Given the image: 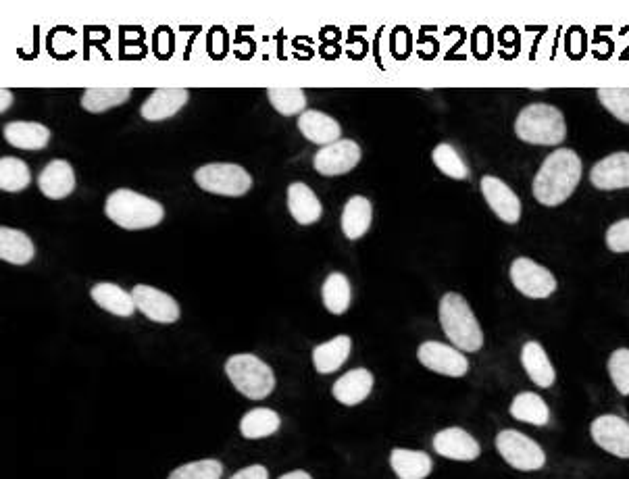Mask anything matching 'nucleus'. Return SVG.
<instances>
[{
    "instance_id": "obj_25",
    "label": "nucleus",
    "mask_w": 629,
    "mask_h": 479,
    "mask_svg": "<svg viewBox=\"0 0 629 479\" xmlns=\"http://www.w3.org/2000/svg\"><path fill=\"white\" fill-rule=\"evenodd\" d=\"M373 219L371 203L365 196H352L342 211V232L348 240H359L367 234Z\"/></svg>"
},
{
    "instance_id": "obj_27",
    "label": "nucleus",
    "mask_w": 629,
    "mask_h": 479,
    "mask_svg": "<svg viewBox=\"0 0 629 479\" xmlns=\"http://www.w3.org/2000/svg\"><path fill=\"white\" fill-rule=\"evenodd\" d=\"M352 342L348 336H336L330 342H323L313 350V365L319 373L327 375L338 371L350 357Z\"/></svg>"
},
{
    "instance_id": "obj_12",
    "label": "nucleus",
    "mask_w": 629,
    "mask_h": 479,
    "mask_svg": "<svg viewBox=\"0 0 629 479\" xmlns=\"http://www.w3.org/2000/svg\"><path fill=\"white\" fill-rule=\"evenodd\" d=\"M361 161V146L355 140H338L323 146L313 159L315 169L321 175H342L357 167Z\"/></svg>"
},
{
    "instance_id": "obj_6",
    "label": "nucleus",
    "mask_w": 629,
    "mask_h": 479,
    "mask_svg": "<svg viewBox=\"0 0 629 479\" xmlns=\"http://www.w3.org/2000/svg\"><path fill=\"white\" fill-rule=\"evenodd\" d=\"M196 184L217 196H244L253 188V178L246 169L234 163H211L196 169L194 173Z\"/></svg>"
},
{
    "instance_id": "obj_38",
    "label": "nucleus",
    "mask_w": 629,
    "mask_h": 479,
    "mask_svg": "<svg viewBox=\"0 0 629 479\" xmlns=\"http://www.w3.org/2000/svg\"><path fill=\"white\" fill-rule=\"evenodd\" d=\"M607 246L613 252H629V219L611 225L607 230Z\"/></svg>"
},
{
    "instance_id": "obj_7",
    "label": "nucleus",
    "mask_w": 629,
    "mask_h": 479,
    "mask_svg": "<svg viewBox=\"0 0 629 479\" xmlns=\"http://www.w3.org/2000/svg\"><path fill=\"white\" fill-rule=\"evenodd\" d=\"M496 448L500 457L517 471H538L546 465L542 446L517 430H502L496 436Z\"/></svg>"
},
{
    "instance_id": "obj_20",
    "label": "nucleus",
    "mask_w": 629,
    "mask_h": 479,
    "mask_svg": "<svg viewBox=\"0 0 629 479\" xmlns=\"http://www.w3.org/2000/svg\"><path fill=\"white\" fill-rule=\"evenodd\" d=\"M373 390V375L367 369H352L334 384L332 394L346 407H355L363 402Z\"/></svg>"
},
{
    "instance_id": "obj_40",
    "label": "nucleus",
    "mask_w": 629,
    "mask_h": 479,
    "mask_svg": "<svg viewBox=\"0 0 629 479\" xmlns=\"http://www.w3.org/2000/svg\"><path fill=\"white\" fill-rule=\"evenodd\" d=\"M11 103H13V94L7 88L0 90V111L5 113L11 107Z\"/></svg>"
},
{
    "instance_id": "obj_39",
    "label": "nucleus",
    "mask_w": 629,
    "mask_h": 479,
    "mask_svg": "<svg viewBox=\"0 0 629 479\" xmlns=\"http://www.w3.org/2000/svg\"><path fill=\"white\" fill-rule=\"evenodd\" d=\"M230 479H269V473L263 465H250V467L234 473Z\"/></svg>"
},
{
    "instance_id": "obj_29",
    "label": "nucleus",
    "mask_w": 629,
    "mask_h": 479,
    "mask_svg": "<svg viewBox=\"0 0 629 479\" xmlns=\"http://www.w3.org/2000/svg\"><path fill=\"white\" fill-rule=\"evenodd\" d=\"M511 415L521 423H530L538 427L550 421V409L546 405V400L534 392L517 394L511 405Z\"/></svg>"
},
{
    "instance_id": "obj_18",
    "label": "nucleus",
    "mask_w": 629,
    "mask_h": 479,
    "mask_svg": "<svg viewBox=\"0 0 629 479\" xmlns=\"http://www.w3.org/2000/svg\"><path fill=\"white\" fill-rule=\"evenodd\" d=\"M298 130L309 142L319 146H330L340 140V123L321 111H305L298 117Z\"/></svg>"
},
{
    "instance_id": "obj_16",
    "label": "nucleus",
    "mask_w": 629,
    "mask_h": 479,
    "mask_svg": "<svg viewBox=\"0 0 629 479\" xmlns=\"http://www.w3.org/2000/svg\"><path fill=\"white\" fill-rule=\"evenodd\" d=\"M190 92L186 88H159L142 105V117L146 121H163L178 115L180 109L188 103Z\"/></svg>"
},
{
    "instance_id": "obj_4",
    "label": "nucleus",
    "mask_w": 629,
    "mask_h": 479,
    "mask_svg": "<svg viewBox=\"0 0 629 479\" xmlns=\"http://www.w3.org/2000/svg\"><path fill=\"white\" fill-rule=\"evenodd\" d=\"M515 134L527 144L559 146L567 136V123L557 107L536 103L519 113Z\"/></svg>"
},
{
    "instance_id": "obj_19",
    "label": "nucleus",
    "mask_w": 629,
    "mask_h": 479,
    "mask_svg": "<svg viewBox=\"0 0 629 479\" xmlns=\"http://www.w3.org/2000/svg\"><path fill=\"white\" fill-rule=\"evenodd\" d=\"M521 365L530 380L540 388H550L557 380V371L552 367L546 350L538 342H525L521 348Z\"/></svg>"
},
{
    "instance_id": "obj_22",
    "label": "nucleus",
    "mask_w": 629,
    "mask_h": 479,
    "mask_svg": "<svg viewBox=\"0 0 629 479\" xmlns=\"http://www.w3.org/2000/svg\"><path fill=\"white\" fill-rule=\"evenodd\" d=\"M390 467L398 479H425L432 473V459L427 452L394 448L390 455Z\"/></svg>"
},
{
    "instance_id": "obj_21",
    "label": "nucleus",
    "mask_w": 629,
    "mask_h": 479,
    "mask_svg": "<svg viewBox=\"0 0 629 479\" xmlns=\"http://www.w3.org/2000/svg\"><path fill=\"white\" fill-rule=\"evenodd\" d=\"M288 209H290V215L300 225H311V223L319 221V217L323 213V207L319 203V198L303 182L290 184V188H288Z\"/></svg>"
},
{
    "instance_id": "obj_41",
    "label": "nucleus",
    "mask_w": 629,
    "mask_h": 479,
    "mask_svg": "<svg viewBox=\"0 0 629 479\" xmlns=\"http://www.w3.org/2000/svg\"><path fill=\"white\" fill-rule=\"evenodd\" d=\"M280 479H313L307 471H290L286 475H282Z\"/></svg>"
},
{
    "instance_id": "obj_5",
    "label": "nucleus",
    "mask_w": 629,
    "mask_h": 479,
    "mask_svg": "<svg viewBox=\"0 0 629 479\" xmlns=\"http://www.w3.org/2000/svg\"><path fill=\"white\" fill-rule=\"evenodd\" d=\"M225 373H228L234 388L250 400H263L275 388V375L271 367L255 355L230 357L225 361Z\"/></svg>"
},
{
    "instance_id": "obj_14",
    "label": "nucleus",
    "mask_w": 629,
    "mask_h": 479,
    "mask_svg": "<svg viewBox=\"0 0 629 479\" xmlns=\"http://www.w3.org/2000/svg\"><path fill=\"white\" fill-rule=\"evenodd\" d=\"M482 194L490 209L505 223L513 225L521 219V200L502 180L486 175L482 178Z\"/></svg>"
},
{
    "instance_id": "obj_3",
    "label": "nucleus",
    "mask_w": 629,
    "mask_h": 479,
    "mask_svg": "<svg viewBox=\"0 0 629 479\" xmlns=\"http://www.w3.org/2000/svg\"><path fill=\"white\" fill-rule=\"evenodd\" d=\"M107 217L123 230H148L159 225L165 217V209L157 200L138 194L134 190H115L105 203Z\"/></svg>"
},
{
    "instance_id": "obj_2",
    "label": "nucleus",
    "mask_w": 629,
    "mask_h": 479,
    "mask_svg": "<svg viewBox=\"0 0 629 479\" xmlns=\"http://www.w3.org/2000/svg\"><path fill=\"white\" fill-rule=\"evenodd\" d=\"M440 323L452 346L463 352H477L484 346V332L480 321L475 319L469 302L457 294L448 292L440 300Z\"/></svg>"
},
{
    "instance_id": "obj_33",
    "label": "nucleus",
    "mask_w": 629,
    "mask_h": 479,
    "mask_svg": "<svg viewBox=\"0 0 629 479\" xmlns=\"http://www.w3.org/2000/svg\"><path fill=\"white\" fill-rule=\"evenodd\" d=\"M32 173L30 167L21 159L3 157L0 159V188L5 192H21L30 186Z\"/></svg>"
},
{
    "instance_id": "obj_36",
    "label": "nucleus",
    "mask_w": 629,
    "mask_h": 479,
    "mask_svg": "<svg viewBox=\"0 0 629 479\" xmlns=\"http://www.w3.org/2000/svg\"><path fill=\"white\" fill-rule=\"evenodd\" d=\"M598 100L613 117L629 123V88H600Z\"/></svg>"
},
{
    "instance_id": "obj_24",
    "label": "nucleus",
    "mask_w": 629,
    "mask_h": 479,
    "mask_svg": "<svg viewBox=\"0 0 629 479\" xmlns=\"http://www.w3.org/2000/svg\"><path fill=\"white\" fill-rule=\"evenodd\" d=\"M90 294L100 309H105L107 313H113L117 317H132L136 311L134 296L117 284L111 282L96 284Z\"/></svg>"
},
{
    "instance_id": "obj_15",
    "label": "nucleus",
    "mask_w": 629,
    "mask_h": 479,
    "mask_svg": "<svg viewBox=\"0 0 629 479\" xmlns=\"http://www.w3.org/2000/svg\"><path fill=\"white\" fill-rule=\"evenodd\" d=\"M590 182L598 190L629 188V153H615L598 161L590 171Z\"/></svg>"
},
{
    "instance_id": "obj_35",
    "label": "nucleus",
    "mask_w": 629,
    "mask_h": 479,
    "mask_svg": "<svg viewBox=\"0 0 629 479\" xmlns=\"http://www.w3.org/2000/svg\"><path fill=\"white\" fill-rule=\"evenodd\" d=\"M223 465L215 459H203L178 467L167 479H221Z\"/></svg>"
},
{
    "instance_id": "obj_28",
    "label": "nucleus",
    "mask_w": 629,
    "mask_h": 479,
    "mask_svg": "<svg viewBox=\"0 0 629 479\" xmlns=\"http://www.w3.org/2000/svg\"><path fill=\"white\" fill-rule=\"evenodd\" d=\"M282 419L273 409H253L240 421V434L246 440H261L280 430Z\"/></svg>"
},
{
    "instance_id": "obj_8",
    "label": "nucleus",
    "mask_w": 629,
    "mask_h": 479,
    "mask_svg": "<svg viewBox=\"0 0 629 479\" xmlns=\"http://www.w3.org/2000/svg\"><path fill=\"white\" fill-rule=\"evenodd\" d=\"M511 282L527 298H548L557 290V280L546 267L519 257L511 265Z\"/></svg>"
},
{
    "instance_id": "obj_30",
    "label": "nucleus",
    "mask_w": 629,
    "mask_h": 479,
    "mask_svg": "<svg viewBox=\"0 0 629 479\" xmlns=\"http://www.w3.org/2000/svg\"><path fill=\"white\" fill-rule=\"evenodd\" d=\"M321 298L325 309L334 313V315H342L348 311L350 300H352V290H350V282L344 273H330L325 277L323 288H321Z\"/></svg>"
},
{
    "instance_id": "obj_37",
    "label": "nucleus",
    "mask_w": 629,
    "mask_h": 479,
    "mask_svg": "<svg viewBox=\"0 0 629 479\" xmlns=\"http://www.w3.org/2000/svg\"><path fill=\"white\" fill-rule=\"evenodd\" d=\"M609 375L619 394L629 396V348L615 350L609 359Z\"/></svg>"
},
{
    "instance_id": "obj_1",
    "label": "nucleus",
    "mask_w": 629,
    "mask_h": 479,
    "mask_svg": "<svg viewBox=\"0 0 629 479\" xmlns=\"http://www.w3.org/2000/svg\"><path fill=\"white\" fill-rule=\"evenodd\" d=\"M582 180V159L571 148H557L534 178V196L544 207H559Z\"/></svg>"
},
{
    "instance_id": "obj_13",
    "label": "nucleus",
    "mask_w": 629,
    "mask_h": 479,
    "mask_svg": "<svg viewBox=\"0 0 629 479\" xmlns=\"http://www.w3.org/2000/svg\"><path fill=\"white\" fill-rule=\"evenodd\" d=\"M434 450L440 457L450 461H475L480 457V444L475 442L471 434H467L461 427H446L434 436Z\"/></svg>"
},
{
    "instance_id": "obj_34",
    "label": "nucleus",
    "mask_w": 629,
    "mask_h": 479,
    "mask_svg": "<svg viewBox=\"0 0 629 479\" xmlns=\"http://www.w3.org/2000/svg\"><path fill=\"white\" fill-rule=\"evenodd\" d=\"M432 159L436 163V167L448 175L452 180H467L469 178V167L467 163L461 159V155L455 150V146L450 144H438L432 153Z\"/></svg>"
},
{
    "instance_id": "obj_23",
    "label": "nucleus",
    "mask_w": 629,
    "mask_h": 479,
    "mask_svg": "<svg viewBox=\"0 0 629 479\" xmlns=\"http://www.w3.org/2000/svg\"><path fill=\"white\" fill-rule=\"evenodd\" d=\"M5 140L21 150H42L50 140V130L36 121H13L5 125Z\"/></svg>"
},
{
    "instance_id": "obj_17",
    "label": "nucleus",
    "mask_w": 629,
    "mask_h": 479,
    "mask_svg": "<svg viewBox=\"0 0 629 479\" xmlns=\"http://www.w3.org/2000/svg\"><path fill=\"white\" fill-rule=\"evenodd\" d=\"M38 186H40L42 194L48 198H53V200L67 198L75 190L73 167L63 159L50 161L40 173Z\"/></svg>"
},
{
    "instance_id": "obj_32",
    "label": "nucleus",
    "mask_w": 629,
    "mask_h": 479,
    "mask_svg": "<svg viewBox=\"0 0 629 479\" xmlns=\"http://www.w3.org/2000/svg\"><path fill=\"white\" fill-rule=\"evenodd\" d=\"M267 96L273 109L284 117L303 115L307 109V96L300 88H269Z\"/></svg>"
},
{
    "instance_id": "obj_31",
    "label": "nucleus",
    "mask_w": 629,
    "mask_h": 479,
    "mask_svg": "<svg viewBox=\"0 0 629 479\" xmlns=\"http://www.w3.org/2000/svg\"><path fill=\"white\" fill-rule=\"evenodd\" d=\"M132 96V88H88L82 96V107L90 113H105L123 105Z\"/></svg>"
},
{
    "instance_id": "obj_10",
    "label": "nucleus",
    "mask_w": 629,
    "mask_h": 479,
    "mask_svg": "<svg viewBox=\"0 0 629 479\" xmlns=\"http://www.w3.org/2000/svg\"><path fill=\"white\" fill-rule=\"evenodd\" d=\"M590 436L602 450L629 459V423L617 415H600L590 425Z\"/></svg>"
},
{
    "instance_id": "obj_26",
    "label": "nucleus",
    "mask_w": 629,
    "mask_h": 479,
    "mask_svg": "<svg viewBox=\"0 0 629 479\" xmlns=\"http://www.w3.org/2000/svg\"><path fill=\"white\" fill-rule=\"evenodd\" d=\"M36 255V246L28 234L0 228V259L13 265H28Z\"/></svg>"
},
{
    "instance_id": "obj_11",
    "label": "nucleus",
    "mask_w": 629,
    "mask_h": 479,
    "mask_svg": "<svg viewBox=\"0 0 629 479\" xmlns=\"http://www.w3.org/2000/svg\"><path fill=\"white\" fill-rule=\"evenodd\" d=\"M136 309L155 323H175L180 319V305L173 296L153 286L138 284L132 290Z\"/></svg>"
},
{
    "instance_id": "obj_9",
    "label": "nucleus",
    "mask_w": 629,
    "mask_h": 479,
    "mask_svg": "<svg viewBox=\"0 0 629 479\" xmlns=\"http://www.w3.org/2000/svg\"><path fill=\"white\" fill-rule=\"evenodd\" d=\"M417 357L423 367L440 375L463 377L469 371V361L465 359L463 350L442 342H423L417 350Z\"/></svg>"
}]
</instances>
